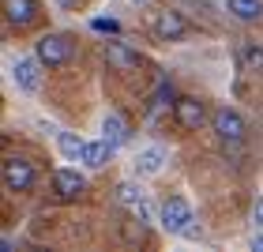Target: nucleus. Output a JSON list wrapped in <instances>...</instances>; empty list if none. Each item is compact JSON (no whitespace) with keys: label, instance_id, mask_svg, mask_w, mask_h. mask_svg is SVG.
<instances>
[{"label":"nucleus","instance_id":"1","mask_svg":"<svg viewBox=\"0 0 263 252\" xmlns=\"http://www.w3.org/2000/svg\"><path fill=\"white\" fill-rule=\"evenodd\" d=\"M34 49H38V61H42V64L61 68V64L71 61V49H76V42H71L68 34H42Z\"/></svg>","mask_w":263,"mask_h":252},{"label":"nucleus","instance_id":"2","mask_svg":"<svg viewBox=\"0 0 263 252\" xmlns=\"http://www.w3.org/2000/svg\"><path fill=\"white\" fill-rule=\"evenodd\" d=\"M211 128L218 132V139H226V143H241L245 139V121H241L237 110H230V105H218V110L211 113Z\"/></svg>","mask_w":263,"mask_h":252},{"label":"nucleus","instance_id":"3","mask_svg":"<svg viewBox=\"0 0 263 252\" xmlns=\"http://www.w3.org/2000/svg\"><path fill=\"white\" fill-rule=\"evenodd\" d=\"M158 214H162V222H158V226H162L165 233H181L184 226L192 222V207H188L181 196H170V200L162 203V211H158Z\"/></svg>","mask_w":263,"mask_h":252},{"label":"nucleus","instance_id":"4","mask_svg":"<svg viewBox=\"0 0 263 252\" xmlns=\"http://www.w3.org/2000/svg\"><path fill=\"white\" fill-rule=\"evenodd\" d=\"M154 34H158L162 42H181L184 34H188V19L181 15V11H158L154 15Z\"/></svg>","mask_w":263,"mask_h":252},{"label":"nucleus","instance_id":"5","mask_svg":"<svg viewBox=\"0 0 263 252\" xmlns=\"http://www.w3.org/2000/svg\"><path fill=\"white\" fill-rule=\"evenodd\" d=\"M38 57H23V61H15V68H11V79H15V87L23 94H38L42 87V71H38Z\"/></svg>","mask_w":263,"mask_h":252},{"label":"nucleus","instance_id":"6","mask_svg":"<svg viewBox=\"0 0 263 252\" xmlns=\"http://www.w3.org/2000/svg\"><path fill=\"white\" fill-rule=\"evenodd\" d=\"M4 185L11 192H30L34 188V166L23 158H8L4 162Z\"/></svg>","mask_w":263,"mask_h":252},{"label":"nucleus","instance_id":"7","mask_svg":"<svg viewBox=\"0 0 263 252\" xmlns=\"http://www.w3.org/2000/svg\"><path fill=\"white\" fill-rule=\"evenodd\" d=\"M53 188L61 200H79L83 192H87V181L79 177V170H68V166H61V170L53 173Z\"/></svg>","mask_w":263,"mask_h":252},{"label":"nucleus","instance_id":"8","mask_svg":"<svg viewBox=\"0 0 263 252\" xmlns=\"http://www.w3.org/2000/svg\"><path fill=\"white\" fill-rule=\"evenodd\" d=\"M173 117L181 121V128L196 132V128H203V121H207V110H203V102H199V98H177Z\"/></svg>","mask_w":263,"mask_h":252},{"label":"nucleus","instance_id":"9","mask_svg":"<svg viewBox=\"0 0 263 252\" xmlns=\"http://www.w3.org/2000/svg\"><path fill=\"white\" fill-rule=\"evenodd\" d=\"M4 15L11 27H30L38 19V0H4Z\"/></svg>","mask_w":263,"mask_h":252},{"label":"nucleus","instance_id":"10","mask_svg":"<svg viewBox=\"0 0 263 252\" xmlns=\"http://www.w3.org/2000/svg\"><path fill=\"white\" fill-rule=\"evenodd\" d=\"M105 61H109V68H117V71H132L139 64V53L128 49L124 42H105Z\"/></svg>","mask_w":263,"mask_h":252},{"label":"nucleus","instance_id":"11","mask_svg":"<svg viewBox=\"0 0 263 252\" xmlns=\"http://www.w3.org/2000/svg\"><path fill=\"white\" fill-rule=\"evenodd\" d=\"M162 166H165L162 147H143L136 154V177H154V173H162Z\"/></svg>","mask_w":263,"mask_h":252},{"label":"nucleus","instance_id":"12","mask_svg":"<svg viewBox=\"0 0 263 252\" xmlns=\"http://www.w3.org/2000/svg\"><path fill=\"white\" fill-rule=\"evenodd\" d=\"M113 151H117V147H113L105 136H102L98 143H87V151H83V166H90V170H102V166L113 158Z\"/></svg>","mask_w":263,"mask_h":252},{"label":"nucleus","instance_id":"13","mask_svg":"<svg viewBox=\"0 0 263 252\" xmlns=\"http://www.w3.org/2000/svg\"><path fill=\"white\" fill-rule=\"evenodd\" d=\"M226 8H230V15L241 19V23L263 19V0H226Z\"/></svg>","mask_w":263,"mask_h":252},{"label":"nucleus","instance_id":"14","mask_svg":"<svg viewBox=\"0 0 263 252\" xmlns=\"http://www.w3.org/2000/svg\"><path fill=\"white\" fill-rule=\"evenodd\" d=\"M57 147H61V154H64V158H76V162H83L87 139H83V136H76V132H61V136H57Z\"/></svg>","mask_w":263,"mask_h":252},{"label":"nucleus","instance_id":"15","mask_svg":"<svg viewBox=\"0 0 263 252\" xmlns=\"http://www.w3.org/2000/svg\"><path fill=\"white\" fill-rule=\"evenodd\" d=\"M102 132H105V139H109L113 147H121V143H128V124H124V121H121L117 113H109V117L102 121Z\"/></svg>","mask_w":263,"mask_h":252},{"label":"nucleus","instance_id":"16","mask_svg":"<svg viewBox=\"0 0 263 252\" xmlns=\"http://www.w3.org/2000/svg\"><path fill=\"white\" fill-rule=\"evenodd\" d=\"M117 200L128 203V207H136L139 200H147V192H143V185H136V181H121L117 185Z\"/></svg>","mask_w":263,"mask_h":252},{"label":"nucleus","instance_id":"17","mask_svg":"<svg viewBox=\"0 0 263 252\" xmlns=\"http://www.w3.org/2000/svg\"><path fill=\"white\" fill-rule=\"evenodd\" d=\"M241 61H245V68H248V71H263V45H256V42H245Z\"/></svg>","mask_w":263,"mask_h":252},{"label":"nucleus","instance_id":"18","mask_svg":"<svg viewBox=\"0 0 263 252\" xmlns=\"http://www.w3.org/2000/svg\"><path fill=\"white\" fill-rule=\"evenodd\" d=\"M170 105H177V94H173L170 83H162L158 94H154V102H151V110H154V113H162V110H170Z\"/></svg>","mask_w":263,"mask_h":252},{"label":"nucleus","instance_id":"19","mask_svg":"<svg viewBox=\"0 0 263 252\" xmlns=\"http://www.w3.org/2000/svg\"><path fill=\"white\" fill-rule=\"evenodd\" d=\"M121 237H124V245H143V226L139 222H121Z\"/></svg>","mask_w":263,"mask_h":252},{"label":"nucleus","instance_id":"20","mask_svg":"<svg viewBox=\"0 0 263 252\" xmlns=\"http://www.w3.org/2000/svg\"><path fill=\"white\" fill-rule=\"evenodd\" d=\"M136 214H139L143 222H162V214H154V207H151L147 200H139V203H136Z\"/></svg>","mask_w":263,"mask_h":252},{"label":"nucleus","instance_id":"21","mask_svg":"<svg viewBox=\"0 0 263 252\" xmlns=\"http://www.w3.org/2000/svg\"><path fill=\"white\" fill-rule=\"evenodd\" d=\"M90 27H94V30H109V34H117V30H121V27H117V19H94Z\"/></svg>","mask_w":263,"mask_h":252},{"label":"nucleus","instance_id":"22","mask_svg":"<svg viewBox=\"0 0 263 252\" xmlns=\"http://www.w3.org/2000/svg\"><path fill=\"white\" fill-rule=\"evenodd\" d=\"M181 237H188V241H199V237H203V230H199L196 222H188L184 230H181Z\"/></svg>","mask_w":263,"mask_h":252},{"label":"nucleus","instance_id":"23","mask_svg":"<svg viewBox=\"0 0 263 252\" xmlns=\"http://www.w3.org/2000/svg\"><path fill=\"white\" fill-rule=\"evenodd\" d=\"M252 219H256V226H259V230H263V196L256 200V207H252Z\"/></svg>","mask_w":263,"mask_h":252},{"label":"nucleus","instance_id":"24","mask_svg":"<svg viewBox=\"0 0 263 252\" xmlns=\"http://www.w3.org/2000/svg\"><path fill=\"white\" fill-rule=\"evenodd\" d=\"M252 248H256V252H263V233H256V237H252Z\"/></svg>","mask_w":263,"mask_h":252},{"label":"nucleus","instance_id":"25","mask_svg":"<svg viewBox=\"0 0 263 252\" xmlns=\"http://www.w3.org/2000/svg\"><path fill=\"white\" fill-rule=\"evenodd\" d=\"M61 4H64V8H71V4H76V0H61Z\"/></svg>","mask_w":263,"mask_h":252},{"label":"nucleus","instance_id":"26","mask_svg":"<svg viewBox=\"0 0 263 252\" xmlns=\"http://www.w3.org/2000/svg\"><path fill=\"white\" fill-rule=\"evenodd\" d=\"M136 4H147V0H136Z\"/></svg>","mask_w":263,"mask_h":252}]
</instances>
